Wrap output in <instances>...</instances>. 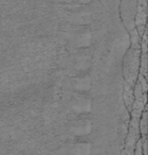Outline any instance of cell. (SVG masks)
I'll return each mask as SVG.
<instances>
[{"instance_id": "cell-2", "label": "cell", "mask_w": 148, "mask_h": 155, "mask_svg": "<svg viewBox=\"0 0 148 155\" xmlns=\"http://www.w3.org/2000/svg\"><path fill=\"white\" fill-rule=\"evenodd\" d=\"M137 0H122L121 2V16L123 22L129 32L135 30V15H137Z\"/></svg>"}, {"instance_id": "cell-6", "label": "cell", "mask_w": 148, "mask_h": 155, "mask_svg": "<svg viewBox=\"0 0 148 155\" xmlns=\"http://www.w3.org/2000/svg\"><path fill=\"white\" fill-rule=\"evenodd\" d=\"M91 153V144L89 142H77L70 147L71 155H89Z\"/></svg>"}, {"instance_id": "cell-8", "label": "cell", "mask_w": 148, "mask_h": 155, "mask_svg": "<svg viewBox=\"0 0 148 155\" xmlns=\"http://www.w3.org/2000/svg\"><path fill=\"white\" fill-rule=\"evenodd\" d=\"M122 155H127V154H126V152H125V151H123V153H122Z\"/></svg>"}, {"instance_id": "cell-3", "label": "cell", "mask_w": 148, "mask_h": 155, "mask_svg": "<svg viewBox=\"0 0 148 155\" xmlns=\"http://www.w3.org/2000/svg\"><path fill=\"white\" fill-rule=\"evenodd\" d=\"M71 110L76 114H85L91 110V100L86 96H78L73 100Z\"/></svg>"}, {"instance_id": "cell-4", "label": "cell", "mask_w": 148, "mask_h": 155, "mask_svg": "<svg viewBox=\"0 0 148 155\" xmlns=\"http://www.w3.org/2000/svg\"><path fill=\"white\" fill-rule=\"evenodd\" d=\"M73 88L75 91H80V93H85V91H89L91 86V78L90 75L85 74L80 78L73 79Z\"/></svg>"}, {"instance_id": "cell-1", "label": "cell", "mask_w": 148, "mask_h": 155, "mask_svg": "<svg viewBox=\"0 0 148 155\" xmlns=\"http://www.w3.org/2000/svg\"><path fill=\"white\" fill-rule=\"evenodd\" d=\"M140 47H131L124 61V77L128 85L132 86L137 81L140 68Z\"/></svg>"}, {"instance_id": "cell-5", "label": "cell", "mask_w": 148, "mask_h": 155, "mask_svg": "<svg viewBox=\"0 0 148 155\" xmlns=\"http://www.w3.org/2000/svg\"><path fill=\"white\" fill-rule=\"evenodd\" d=\"M91 130V123L88 120H78L74 121V123L71 127V131L75 135L82 136L90 133Z\"/></svg>"}, {"instance_id": "cell-7", "label": "cell", "mask_w": 148, "mask_h": 155, "mask_svg": "<svg viewBox=\"0 0 148 155\" xmlns=\"http://www.w3.org/2000/svg\"><path fill=\"white\" fill-rule=\"evenodd\" d=\"M124 101L127 104V106L131 110L133 101H134V95H133V91L131 89V86L127 84V83H126V89L124 91Z\"/></svg>"}]
</instances>
